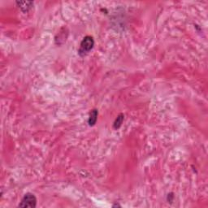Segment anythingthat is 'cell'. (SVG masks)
Instances as JSON below:
<instances>
[{
  "mask_svg": "<svg viewBox=\"0 0 208 208\" xmlns=\"http://www.w3.org/2000/svg\"><path fill=\"white\" fill-rule=\"evenodd\" d=\"M94 46V41L93 38L91 36L85 37L81 42L78 53L80 55L84 56L93 49Z\"/></svg>",
  "mask_w": 208,
  "mask_h": 208,
  "instance_id": "6da1fadb",
  "label": "cell"
},
{
  "mask_svg": "<svg viewBox=\"0 0 208 208\" xmlns=\"http://www.w3.org/2000/svg\"><path fill=\"white\" fill-rule=\"evenodd\" d=\"M37 205V198L34 194L31 193H27L21 199V203L19 204L20 207H35Z\"/></svg>",
  "mask_w": 208,
  "mask_h": 208,
  "instance_id": "7a4b0ae2",
  "label": "cell"
},
{
  "mask_svg": "<svg viewBox=\"0 0 208 208\" xmlns=\"http://www.w3.org/2000/svg\"><path fill=\"white\" fill-rule=\"evenodd\" d=\"M97 117H98V111L97 110H92L90 114V117H89L88 123L90 126H93L95 125V123L97 121Z\"/></svg>",
  "mask_w": 208,
  "mask_h": 208,
  "instance_id": "3957f363",
  "label": "cell"
},
{
  "mask_svg": "<svg viewBox=\"0 0 208 208\" xmlns=\"http://www.w3.org/2000/svg\"><path fill=\"white\" fill-rule=\"evenodd\" d=\"M124 117H125V116H124L123 114H120V115H118L117 118H116V120H115V121L114 122V125H113L114 129H119L120 126H121L123 121H124Z\"/></svg>",
  "mask_w": 208,
  "mask_h": 208,
  "instance_id": "277c9868",
  "label": "cell"
},
{
  "mask_svg": "<svg viewBox=\"0 0 208 208\" xmlns=\"http://www.w3.org/2000/svg\"><path fill=\"white\" fill-rule=\"evenodd\" d=\"M22 3L24 4V6L21 4H18V3H17V4H18L19 7H21V8H22V9L23 8H25V11H27L28 8H30L32 6V4H33V2H22Z\"/></svg>",
  "mask_w": 208,
  "mask_h": 208,
  "instance_id": "5b68a950",
  "label": "cell"
}]
</instances>
